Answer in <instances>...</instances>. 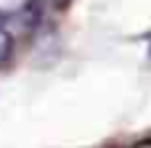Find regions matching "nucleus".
I'll use <instances>...</instances> for the list:
<instances>
[{
    "instance_id": "1",
    "label": "nucleus",
    "mask_w": 151,
    "mask_h": 148,
    "mask_svg": "<svg viewBox=\"0 0 151 148\" xmlns=\"http://www.w3.org/2000/svg\"><path fill=\"white\" fill-rule=\"evenodd\" d=\"M8 50H11V34H8V29L0 24V64L8 58Z\"/></svg>"
}]
</instances>
